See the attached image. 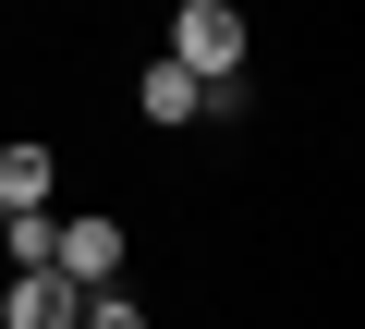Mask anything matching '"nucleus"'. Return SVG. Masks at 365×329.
<instances>
[{
  "label": "nucleus",
  "instance_id": "f257e3e1",
  "mask_svg": "<svg viewBox=\"0 0 365 329\" xmlns=\"http://www.w3.org/2000/svg\"><path fill=\"white\" fill-rule=\"evenodd\" d=\"M158 61H182L195 86H232V74H244V13H232V0H182Z\"/></svg>",
  "mask_w": 365,
  "mask_h": 329
},
{
  "label": "nucleus",
  "instance_id": "f03ea898",
  "mask_svg": "<svg viewBox=\"0 0 365 329\" xmlns=\"http://www.w3.org/2000/svg\"><path fill=\"white\" fill-rule=\"evenodd\" d=\"M49 268L86 280V293H110L122 280V220H49Z\"/></svg>",
  "mask_w": 365,
  "mask_h": 329
},
{
  "label": "nucleus",
  "instance_id": "7ed1b4c3",
  "mask_svg": "<svg viewBox=\"0 0 365 329\" xmlns=\"http://www.w3.org/2000/svg\"><path fill=\"white\" fill-rule=\"evenodd\" d=\"M73 317H86V280H61V268H13L0 329H73Z\"/></svg>",
  "mask_w": 365,
  "mask_h": 329
},
{
  "label": "nucleus",
  "instance_id": "20e7f679",
  "mask_svg": "<svg viewBox=\"0 0 365 329\" xmlns=\"http://www.w3.org/2000/svg\"><path fill=\"white\" fill-rule=\"evenodd\" d=\"M49 196H61V158L37 134H13V146H0V208H49Z\"/></svg>",
  "mask_w": 365,
  "mask_h": 329
},
{
  "label": "nucleus",
  "instance_id": "39448f33",
  "mask_svg": "<svg viewBox=\"0 0 365 329\" xmlns=\"http://www.w3.org/2000/svg\"><path fill=\"white\" fill-rule=\"evenodd\" d=\"M134 110H146V122H195V110H207V86L182 74V61H146V74H134Z\"/></svg>",
  "mask_w": 365,
  "mask_h": 329
},
{
  "label": "nucleus",
  "instance_id": "423d86ee",
  "mask_svg": "<svg viewBox=\"0 0 365 329\" xmlns=\"http://www.w3.org/2000/svg\"><path fill=\"white\" fill-rule=\"evenodd\" d=\"M0 256H13V268H49V208H0Z\"/></svg>",
  "mask_w": 365,
  "mask_h": 329
},
{
  "label": "nucleus",
  "instance_id": "0eeeda50",
  "mask_svg": "<svg viewBox=\"0 0 365 329\" xmlns=\"http://www.w3.org/2000/svg\"><path fill=\"white\" fill-rule=\"evenodd\" d=\"M73 329H146V305H134V293H86V317H73Z\"/></svg>",
  "mask_w": 365,
  "mask_h": 329
}]
</instances>
